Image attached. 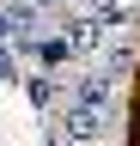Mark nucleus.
I'll use <instances>...</instances> for the list:
<instances>
[{"mask_svg":"<svg viewBox=\"0 0 140 146\" xmlns=\"http://www.w3.org/2000/svg\"><path fill=\"white\" fill-rule=\"evenodd\" d=\"M85 12H92V18H110V25L122 18V12H116V0H85Z\"/></svg>","mask_w":140,"mask_h":146,"instance_id":"423d86ee","label":"nucleus"},{"mask_svg":"<svg viewBox=\"0 0 140 146\" xmlns=\"http://www.w3.org/2000/svg\"><path fill=\"white\" fill-rule=\"evenodd\" d=\"M104 122H110V116L67 104V116H61V146H98V140H104Z\"/></svg>","mask_w":140,"mask_h":146,"instance_id":"f257e3e1","label":"nucleus"},{"mask_svg":"<svg viewBox=\"0 0 140 146\" xmlns=\"http://www.w3.org/2000/svg\"><path fill=\"white\" fill-rule=\"evenodd\" d=\"M55 98H61V79H49V73H37V79H31V104H43V110H49Z\"/></svg>","mask_w":140,"mask_h":146,"instance_id":"20e7f679","label":"nucleus"},{"mask_svg":"<svg viewBox=\"0 0 140 146\" xmlns=\"http://www.w3.org/2000/svg\"><path fill=\"white\" fill-rule=\"evenodd\" d=\"M12 73H19V61H12V49H6V43H0V85H6Z\"/></svg>","mask_w":140,"mask_h":146,"instance_id":"0eeeda50","label":"nucleus"},{"mask_svg":"<svg viewBox=\"0 0 140 146\" xmlns=\"http://www.w3.org/2000/svg\"><path fill=\"white\" fill-rule=\"evenodd\" d=\"M104 36H110V18H92V12H73V18L61 25V43L73 49V55H92Z\"/></svg>","mask_w":140,"mask_h":146,"instance_id":"f03ea898","label":"nucleus"},{"mask_svg":"<svg viewBox=\"0 0 140 146\" xmlns=\"http://www.w3.org/2000/svg\"><path fill=\"white\" fill-rule=\"evenodd\" d=\"M6 36H12V31H6V12H0V43H6Z\"/></svg>","mask_w":140,"mask_h":146,"instance_id":"6e6552de","label":"nucleus"},{"mask_svg":"<svg viewBox=\"0 0 140 146\" xmlns=\"http://www.w3.org/2000/svg\"><path fill=\"white\" fill-rule=\"evenodd\" d=\"M37 61H43V67H61V61H73V49H67L61 36H49V43L37 49Z\"/></svg>","mask_w":140,"mask_h":146,"instance_id":"39448f33","label":"nucleus"},{"mask_svg":"<svg viewBox=\"0 0 140 146\" xmlns=\"http://www.w3.org/2000/svg\"><path fill=\"white\" fill-rule=\"evenodd\" d=\"M110 91H116V79L98 67V73H85V79H73L67 104H79V110H98V116H104V110H110Z\"/></svg>","mask_w":140,"mask_h":146,"instance_id":"7ed1b4c3","label":"nucleus"}]
</instances>
